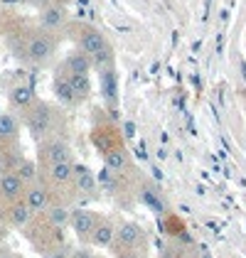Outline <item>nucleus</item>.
<instances>
[{"label":"nucleus","instance_id":"f257e3e1","mask_svg":"<svg viewBox=\"0 0 246 258\" xmlns=\"http://www.w3.org/2000/svg\"><path fill=\"white\" fill-rule=\"evenodd\" d=\"M79 47H82L84 54H86L91 61H96V64H103V61L111 57L106 37H103L99 30H94V27H84L82 30V35H79Z\"/></svg>","mask_w":246,"mask_h":258},{"label":"nucleus","instance_id":"f03ea898","mask_svg":"<svg viewBox=\"0 0 246 258\" xmlns=\"http://www.w3.org/2000/svg\"><path fill=\"white\" fill-rule=\"evenodd\" d=\"M52 125H54V113H52V108L47 106V103H32L30 108H27V128H30V133L35 136V138H42V136H47L49 131H52Z\"/></svg>","mask_w":246,"mask_h":258},{"label":"nucleus","instance_id":"7ed1b4c3","mask_svg":"<svg viewBox=\"0 0 246 258\" xmlns=\"http://www.w3.org/2000/svg\"><path fill=\"white\" fill-rule=\"evenodd\" d=\"M25 195V182L18 177V172H3L0 175V197L8 202H20Z\"/></svg>","mask_w":246,"mask_h":258},{"label":"nucleus","instance_id":"20e7f679","mask_svg":"<svg viewBox=\"0 0 246 258\" xmlns=\"http://www.w3.org/2000/svg\"><path fill=\"white\" fill-rule=\"evenodd\" d=\"M54 52V40L49 35H35L32 40L27 42V57L32 61H44L52 57Z\"/></svg>","mask_w":246,"mask_h":258},{"label":"nucleus","instance_id":"39448f33","mask_svg":"<svg viewBox=\"0 0 246 258\" xmlns=\"http://www.w3.org/2000/svg\"><path fill=\"white\" fill-rule=\"evenodd\" d=\"M69 224H72L74 234L79 238H89L91 231H94V226H96V217H94L91 212H86V209H77V212L69 217Z\"/></svg>","mask_w":246,"mask_h":258},{"label":"nucleus","instance_id":"423d86ee","mask_svg":"<svg viewBox=\"0 0 246 258\" xmlns=\"http://www.w3.org/2000/svg\"><path fill=\"white\" fill-rule=\"evenodd\" d=\"M25 204L30 207V212L32 214H37V212H44L47 207H49V192L42 187V184H32L25 195Z\"/></svg>","mask_w":246,"mask_h":258},{"label":"nucleus","instance_id":"0eeeda50","mask_svg":"<svg viewBox=\"0 0 246 258\" xmlns=\"http://www.w3.org/2000/svg\"><path fill=\"white\" fill-rule=\"evenodd\" d=\"M42 153H44V158H47L49 165L52 162H67V160H72V150H69V145L64 140H49L42 148Z\"/></svg>","mask_w":246,"mask_h":258},{"label":"nucleus","instance_id":"6e6552de","mask_svg":"<svg viewBox=\"0 0 246 258\" xmlns=\"http://www.w3.org/2000/svg\"><path fill=\"white\" fill-rule=\"evenodd\" d=\"M40 22L42 27H47V30H57V27H61L67 22V13H64V8H57V5L44 8L40 15Z\"/></svg>","mask_w":246,"mask_h":258},{"label":"nucleus","instance_id":"1a4fd4ad","mask_svg":"<svg viewBox=\"0 0 246 258\" xmlns=\"http://www.w3.org/2000/svg\"><path fill=\"white\" fill-rule=\"evenodd\" d=\"M20 133V120L13 113H0V143L15 140Z\"/></svg>","mask_w":246,"mask_h":258},{"label":"nucleus","instance_id":"9d476101","mask_svg":"<svg viewBox=\"0 0 246 258\" xmlns=\"http://www.w3.org/2000/svg\"><path fill=\"white\" fill-rule=\"evenodd\" d=\"M72 179L77 182V189H82V192H94V189H96V177H94L91 170L84 167V165H74Z\"/></svg>","mask_w":246,"mask_h":258},{"label":"nucleus","instance_id":"9b49d317","mask_svg":"<svg viewBox=\"0 0 246 258\" xmlns=\"http://www.w3.org/2000/svg\"><path fill=\"white\" fill-rule=\"evenodd\" d=\"M91 64H94V61L89 59L84 52H74V54H69V59H67V72H69V74H89V72H91Z\"/></svg>","mask_w":246,"mask_h":258},{"label":"nucleus","instance_id":"f8f14e48","mask_svg":"<svg viewBox=\"0 0 246 258\" xmlns=\"http://www.w3.org/2000/svg\"><path fill=\"white\" fill-rule=\"evenodd\" d=\"M10 101H13V106L27 111V108L35 103V91H32L30 86H15V89L10 91Z\"/></svg>","mask_w":246,"mask_h":258},{"label":"nucleus","instance_id":"ddd939ff","mask_svg":"<svg viewBox=\"0 0 246 258\" xmlns=\"http://www.w3.org/2000/svg\"><path fill=\"white\" fill-rule=\"evenodd\" d=\"M72 175H74V162L72 160H67V162H52L49 165V177L54 179V182H59V184L69 182Z\"/></svg>","mask_w":246,"mask_h":258},{"label":"nucleus","instance_id":"4468645a","mask_svg":"<svg viewBox=\"0 0 246 258\" xmlns=\"http://www.w3.org/2000/svg\"><path fill=\"white\" fill-rule=\"evenodd\" d=\"M67 79H69V86H72V91H74L77 101H79V99H86V96H89V91H91V81H89V74H69Z\"/></svg>","mask_w":246,"mask_h":258},{"label":"nucleus","instance_id":"2eb2a0df","mask_svg":"<svg viewBox=\"0 0 246 258\" xmlns=\"http://www.w3.org/2000/svg\"><path fill=\"white\" fill-rule=\"evenodd\" d=\"M116 238H118L121 246H133V243L141 238V226L133 224V221H128V224H123L121 229L116 231Z\"/></svg>","mask_w":246,"mask_h":258},{"label":"nucleus","instance_id":"dca6fc26","mask_svg":"<svg viewBox=\"0 0 246 258\" xmlns=\"http://www.w3.org/2000/svg\"><path fill=\"white\" fill-rule=\"evenodd\" d=\"M116 236V229L111 226V224H96L94 226V231H91V243H96V246H108L111 241Z\"/></svg>","mask_w":246,"mask_h":258},{"label":"nucleus","instance_id":"f3484780","mask_svg":"<svg viewBox=\"0 0 246 258\" xmlns=\"http://www.w3.org/2000/svg\"><path fill=\"white\" fill-rule=\"evenodd\" d=\"M103 162H106V167L111 172H121L123 167H126V162H128V155H126V150H121V148H113V150L106 153Z\"/></svg>","mask_w":246,"mask_h":258},{"label":"nucleus","instance_id":"a211bd4d","mask_svg":"<svg viewBox=\"0 0 246 258\" xmlns=\"http://www.w3.org/2000/svg\"><path fill=\"white\" fill-rule=\"evenodd\" d=\"M30 219H32L30 207L25 202H13V207H10V221L15 226H25V224H30Z\"/></svg>","mask_w":246,"mask_h":258},{"label":"nucleus","instance_id":"6ab92c4d","mask_svg":"<svg viewBox=\"0 0 246 258\" xmlns=\"http://www.w3.org/2000/svg\"><path fill=\"white\" fill-rule=\"evenodd\" d=\"M54 94H57V99H59L61 103H67V106L77 103V96H74V91H72V86H69V79H64V77H57V79H54Z\"/></svg>","mask_w":246,"mask_h":258},{"label":"nucleus","instance_id":"aec40b11","mask_svg":"<svg viewBox=\"0 0 246 258\" xmlns=\"http://www.w3.org/2000/svg\"><path fill=\"white\" fill-rule=\"evenodd\" d=\"M15 172H18V177H20L25 184H32V182L37 179V165H35L32 160H22L20 165L15 167Z\"/></svg>","mask_w":246,"mask_h":258},{"label":"nucleus","instance_id":"412c9836","mask_svg":"<svg viewBox=\"0 0 246 258\" xmlns=\"http://www.w3.org/2000/svg\"><path fill=\"white\" fill-rule=\"evenodd\" d=\"M47 214H49V221L54 224V226H67L69 224V209L67 207H59V204H54V207H47Z\"/></svg>","mask_w":246,"mask_h":258},{"label":"nucleus","instance_id":"4be33fe9","mask_svg":"<svg viewBox=\"0 0 246 258\" xmlns=\"http://www.w3.org/2000/svg\"><path fill=\"white\" fill-rule=\"evenodd\" d=\"M101 89L103 94H106V99H116V79H113V74L111 72H103L101 74Z\"/></svg>","mask_w":246,"mask_h":258},{"label":"nucleus","instance_id":"5701e85b","mask_svg":"<svg viewBox=\"0 0 246 258\" xmlns=\"http://www.w3.org/2000/svg\"><path fill=\"white\" fill-rule=\"evenodd\" d=\"M99 179H101V182L106 184V187H113V184H116V182H113V172H111L108 167H106V170H103L101 175H99Z\"/></svg>","mask_w":246,"mask_h":258},{"label":"nucleus","instance_id":"b1692460","mask_svg":"<svg viewBox=\"0 0 246 258\" xmlns=\"http://www.w3.org/2000/svg\"><path fill=\"white\" fill-rule=\"evenodd\" d=\"M143 199H145V202H148V204H150V207H153V209H158V212H163V204H160L158 199L153 197L150 192H143Z\"/></svg>","mask_w":246,"mask_h":258},{"label":"nucleus","instance_id":"393cba45","mask_svg":"<svg viewBox=\"0 0 246 258\" xmlns=\"http://www.w3.org/2000/svg\"><path fill=\"white\" fill-rule=\"evenodd\" d=\"M136 136V125H133V120H126V138H133Z\"/></svg>","mask_w":246,"mask_h":258},{"label":"nucleus","instance_id":"a878e982","mask_svg":"<svg viewBox=\"0 0 246 258\" xmlns=\"http://www.w3.org/2000/svg\"><path fill=\"white\" fill-rule=\"evenodd\" d=\"M72 258H94V256H91V253H86V251H77Z\"/></svg>","mask_w":246,"mask_h":258}]
</instances>
